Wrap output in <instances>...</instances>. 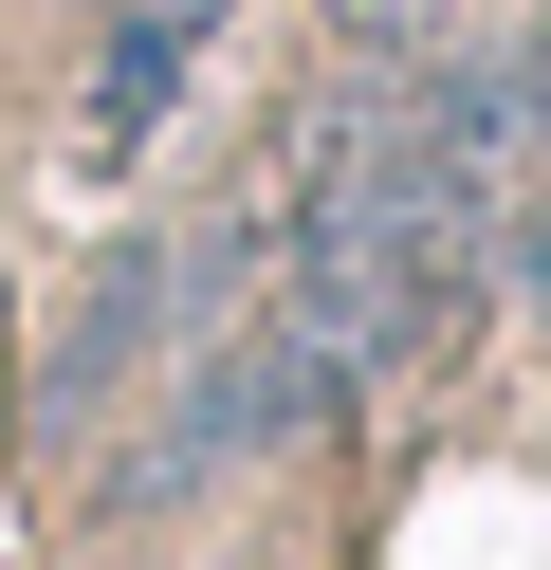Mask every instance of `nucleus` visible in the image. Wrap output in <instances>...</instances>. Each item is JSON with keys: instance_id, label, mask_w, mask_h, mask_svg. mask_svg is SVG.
<instances>
[{"instance_id": "5", "label": "nucleus", "mask_w": 551, "mask_h": 570, "mask_svg": "<svg viewBox=\"0 0 551 570\" xmlns=\"http://www.w3.org/2000/svg\"><path fill=\"white\" fill-rule=\"evenodd\" d=\"M514 295H533V313H551V203H533V239H514Z\"/></svg>"}, {"instance_id": "2", "label": "nucleus", "mask_w": 551, "mask_h": 570, "mask_svg": "<svg viewBox=\"0 0 551 570\" xmlns=\"http://www.w3.org/2000/svg\"><path fill=\"white\" fill-rule=\"evenodd\" d=\"M166 332H184V258H166V239H110V258L73 276L56 350H37V423H56V442H92V423H129V386L166 368Z\"/></svg>"}, {"instance_id": "1", "label": "nucleus", "mask_w": 551, "mask_h": 570, "mask_svg": "<svg viewBox=\"0 0 551 570\" xmlns=\"http://www.w3.org/2000/svg\"><path fill=\"white\" fill-rule=\"evenodd\" d=\"M331 405H350V350H331L294 295H239L220 332H184L166 423L110 460V497H129V515H166V497H220V479H257L276 442H313Z\"/></svg>"}, {"instance_id": "4", "label": "nucleus", "mask_w": 551, "mask_h": 570, "mask_svg": "<svg viewBox=\"0 0 551 570\" xmlns=\"http://www.w3.org/2000/svg\"><path fill=\"white\" fill-rule=\"evenodd\" d=\"M478 0H331V38L350 56H423V38H460Z\"/></svg>"}, {"instance_id": "3", "label": "nucleus", "mask_w": 551, "mask_h": 570, "mask_svg": "<svg viewBox=\"0 0 551 570\" xmlns=\"http://www.w3.org/2000/svg\"><path fill=\"white\" fill-rule=\"evenodd\" d=\"M220 19H239V0H110V19H92V56H73V166H92V185L166 148V111L203 92V56H220Z\"/></svg>"}]
</instances>
